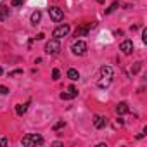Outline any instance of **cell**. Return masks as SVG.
Here are the masks:
<instances>
[{
  "label": "cell",
  "mask_w": 147,
  "mask_h": 147,
  "mask_svg": "<svg viewBox=\"0 0 147 147\" xmlns=\"http://www.w3.org/2000/svg\"><path fill=\"white\" fill-rule=\"evenodd\" d=\"M0 75H2V67H0Z\"/></svg>",
  "instance_id": "27"
},
{
  "label": "cell",
  "mask_w": 147,
  "mask_h": 147,
  "mask_svg": "<svg viewBox=\"0 0 147 147\" xmlns=\"http://www.w3.org/2000/svg\"><path fill=\"white\" fill-rule=\"evenodd\" d=\"M87 49H88V45L83 40H76L75 43L71 45V52L75 54V55H85L87 54Z\"/></svg>",
  "instance_id": "3"
},
{
  "label": "cell",
  "mask_w": 147,
  "mask_h": 147,
  "mask_svg": "<svg viewBox=\"0 0 147 147\" xmlns=\"http://www.w3.org/2000/svg\"><path fill=\"white\" fill-rule=\"evenodd\" d=\"M59 76H61L59 69H54V71H52V80H59Z\"/></svg>",
  "instance_id": "19"
},
{
  "label": "cell",
  "mask_w": 147,
  "mask_h": 147,
  "mask_svg": "<svg viewBox=\"0 0 147 147\" xmlns=\"http://www.w3.org/2000/svg\"><path fill=\"white\" fill-rule=\"evenodd\" d=\"M7 18H9V7L4 5V4H0V23L5 21Z\"/></svg>",
  "instance_id": "12"
},
{
  "label": "cell",
  "mask_w": 147,
  "mask_h": 147,
  "mask_svg": "<svg viewBox=\"0 0 147 147\" xmlns=\"http://www.w3.org/2000/svg\"><path fill=\"white\" fill-rule=\"evenodd\" d=\"M43 38H45V35H43V33H38V35H36V40H43Z\"/></svg>",
  "instance_id": "25"
},
{
  "label": "cell",
  "mask_w": 147,
  "mask_h": 147,
  "mask_svg": "<svg viewBox=\"0 0 147 147\" xmlns=\"http://www.w3.org/2000/svg\"><path fill=\"white\" fill-rule=\"evenodd\" d=\"M67 78H69L71 82H76V80L80 78V73H78L76 69H73V67H71V69H67Z\"/></svg>",
  "instance_id": "14"
},
{
  "label": "cell",
  "mask_w": 147,
  "mask_h": 147,
  "mask_svg": "<svg viewBox=\"0 0 147 147\" xmlns=\"http://www.w3.org/2000/svg\"><path fill=\"white\" fill-rule=\"evenodd\" d=\"M142 42H144V43H147V30H144V31H142Z\"/></svg>",
  "instance_id": "23"
},
{
  "label": "cell",
  "mask_w": 147,
  "mask_h": 147,
  "mask_svg": "<svg viewBox=\"0 0 147 147\" xmlns=\"http://www.w3.org/2000/svg\"><path fill=\"white\" fill-rule=\"evenodd\" d=\"M76 95H78V90H76L75 87H69L67 92H62V94H61V99H62V100H69V99H75Z\"/></svg>",
  "instance_id": "9"
},
{
  "label": "cell",
  "mask_w": 147,
  "mask_h": 147,
  "mask_svg": "<svg viewBox=\"0 0 147 147\" xmlns=\"http://www.w3.org/2000/svg\"><path fill=\"white\" fill-rule=\"evenodd\" d=\"M97 2H99V4H102V2H104V0H97Z\"/></svg>",
  "instance_id": "26"
},
{
  "label": "cell",
  "mask_w": 147,
  "mask_h": 147,
  "mask_svg": "<svg viewBox=\"0 0 147 147\" xmlns=\"http://www.w3.org/2000/svg\"><path fill=\"white\" fill-rule=\"evenodd\" d=\"M67 33H69V24H61V26H57V28L54 30L52 36H54V38H62V36H66Z\"/></svg>",
  "instance_id": "7"
},
{
  "label": "cell",
  "mask_w": 147,
  "mask_h": 147,
  "mask_svg": "<svg viewBox=\"0 0 147 147\" xmlns=\"http://www.w3.org/2000/svg\"><path fill=\"white\" fill-rule=\"evenodd\" d=\"M94 26H95V23H88V24H82V26H78L76 31H75V36H76V38H78V36H87L88 31H90V28H94Z\"/></svg>",
  "instance_id": "6"
},
{
  "label": "cell",
  "mask_w": 147,
  "mask_h": 147,
  "mask_svg": "<svg viewBox=\"0 0 147 147\" xmlns=\"http://www.w3.org/2000/svg\"><path fill=\"white\" fill-rule=\"evenodd\" d=\"M64 125H66V123H64V119H59V121H57V123H55V125L52 126V130H54V131H57V130H61V128H62Z\"/></svg>",
  "instance_id": "16"
},
{
  "label": "cell",
  "mask_w": 147,
  "mask_h": 147,
  "mask_svg": "<svg viewBox=\"0 0 147 147\" xmlns=\"http://www.w3.org/2000/svg\"><path fill=\"white\" fill-rule=\"evenodd\" d=\"M118 5H119V2H114V4H113L109 9H106V14H111V12H114V11L118 9Z\"/></svg>",
  "instance_id": "17"
},
{
  "label": "cell",
  "mask_w": 147,
  "mask_h": 147,
  "mask_svg": "<svg viewBox=\"0 0 147 147\" xmlns=\"http://www.w3.org/2000/svg\"><path fill=\"white\" fill-rule=\"evenodd\" d=\"M21 144L26 145V147H30V145H42L43 144V137L38 135V133H28V135L23 137Z\"/></svg>",
  "instance_id": "2"
},
{
  "label": "cell",
  "mask_w": 147,
  "mask_h": 147,
  "mask_svg": "<svg viewBox=\"0 0 147 147\" xmlns=\"http://www.w3.org/2000/svg\"><path fill=\"white\" fill-rule=\"evenodd\" d=\"M111 82H113V67L111 66H102L100 67V80L97 82V85L100 88H106V87L111 85Z\"/></svg>",
  "instance_id": "1"
},
{
  "label": "cell",
  "mask_w": 147,
  "mask_h": 147,
  "mask_svg": "<svg viewBox=\"0 0 147 147\" xmlns=\"http://www.w3.org/2000/svg\"><path fill=\"white\" fill-rule=\"evenodd\" d=\"M30 19H31V24H36V23L42 19V12H40V11H35V12L31 14V18H30Z\"/></svg>",
  "instance_id": "15"
},
{
  "label": "cell",
  "mask_w": 147,
  "mask_h": 147,
  "mask_svg": "<svg viewBox=\"0 0 147 147\" xmlns=\"http://www.w3.org/2000/svg\"><path fill=\"white\" fill-rule=\"evenodd\" d=\"M59 50H61V42H59V38H52V40H49V42L45 43V52H47V54L54 55V54H57Z\"/></svg>",
  "instance_id": "4"
},
{
  "label": "cell",
  "mask_w": 147,
  "mask_h": 147,
  "mask_svg": "<svg viewBox=\"0 0 147 147\" xmlns=\"http://www.w3.org/2000/svg\"><path fill=\"white\" fill-rule=\"evenodd\" d=\"M5 94H9V88L7 87H0V95H5Z\"/></svg>",
  "instance_id": "22"
},
{
  "label": "cell",
  "mask_w": 147,
  "mask_h": 147,
  "mask_svg": "<svg viewBox=\"0 0 147 147\" xmlns=\"http://www.w3.org/2000/svg\"><path fill=\"white\" fill-rule=\"evenodd\" d=\"M18 75H23V69H14V71L9 73V76H11V78H12V76H18Z\"/></svg>",
  "instance_id": "18"
},
{
  "label": "cell",
  "mask_w": 147,
  "mask_h": 147,
  "mask_svg": "<svg viewBox=\"0 0 147 147\" xmlns=\"http://www.w3.org/2000/svg\"><path fill=\"white\" fill-rule=\"evenodd\" d=\"M116 113L121 116V114H126V113H130V106L126 104V102H119L118 106H116Z\"/></svg>",
  "instance_id": "10"
},
{
  "label": "cell",
  "mask_w": 147,
  "mask_h": 147,
  "mask_svg": "<svg viewBox=\"0 0 147 147\" xmlns=\"http://www.w3.org/2000/svg\"><path fill=\"white\" fill-rule=\"evenodd\" d=\"M94 126H95V128H99V130H100V128H104V126H106V119H104L102 116L95 114V116H94Z\"/></svg>",
  "instance_id": "11"
},
{
  "label": "cell",
  "mask_w": 147,
  "mask_h": 147,
  "mask_svg": "<svg viewBox=\"0 0 147 147\" xmlns=\"http://www.w3.org/2000/svg\"><path fill=\"white\" fill-rule=\"evenodd\" d=\"M138 69H140V62H137V64H135V67H133L131 71H133V73H138Z\"/></svg>",
  "instance_id": "24"
},
{
  "label": "cell",
  "mask_w": 147,
  "mask_h": 147,
  "mask_svg": "<svg viewBox=\"0 0 147 147\" xmlns=\"http://www.w3.org/2000/svg\"><path fill=\"white\" fill-rule=\"evenodd\" d=\"M23 2H24V0H12V7H19V5H23Z\"/></svg>",
  "instance_id": "21"
},
{
  "label": "cell",
  "mask_w": 147,
  "mask_h": 147,
  "mask_svg": "<svg viewBox=\"0 0 147 147\" xmlns=\"http://www.w3.org/2000/svg\"><path fill=\"white\" fill-rule=\"evenodd\" d=\"M119 50H121L125 55H130V54H131V50H133V42H131V40H125V42H121Z\"/></svg>",
  "instance_id": "8"
},
{
  "label": "cell",
  "mask_w": 147,
  "mask_h": 147,
  "mask_svg": "<svg viewBox=\"0 0 147 147\" xmlns=\"http://www.w3.org/2000/svg\"><path fill=\"white\" fill-rule=\"evenodd\" d=\"M49 16H50V19L54 21V23H61L62 21V18H64V12H62V9H59V7H50L49 9Z\"/></svg>",
  "instance_id": "5"
},
{
  "label": "cell",
  "mask_w": 147,
  "mask_h": 147,
  "mask_svg": "<svg viewBox=\"0 0 147 147\" xmlns=\"http://www.w3.org/2000/svg\"><path fill=\"white\" fill-rule=\"evenodd\" d=\"M4 145H9V138H7V137H2V138H0V147H4Z\"/></svg>",
  "instance_id": "20"
},
{
  "label": "cell",
  "mask_w": 147,
  "mask_h": 147,
  "mask_svg": "<svg viewBox=\"0 0 147 147\" xmlns=\"http://www.w3.org/2000/svg\"><path fill=\"white\" fill-rule=\"evenodd\" d=\"M28 106H30V100H28L26 104H18V106H16V114H18V116H23V114L28 111Z\"/></svg>",
  "instance_id": "13"
}]
</instances>
